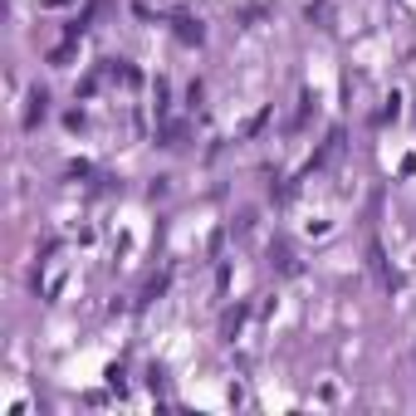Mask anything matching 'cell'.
I'll list each match as a JSON object with an SVG mask.
<instances>
[{"label": "cell", "mask_w": 416, "mask_h": 416, "mask_svg": "<svg viewBox=\"0 0 416 416\" xmlns=\"http://www.w3.org/2000/svg\"><path fill=\"white\" fill-rule=\"evenodd\" d=\"M172 25H177V39H181V44H201V39H206V25H201L196 15H177Z\"/></svg>", "instance_id": "1"}, {"label": "cell", "mask_w": 416, "mask_h": 416, "mask_svg": "<svg viewBox=\"0 0 416 416\" xmlns=\"http://www.w3.org/2000/svg\"><path fill=\"white\" fill-rule=\"evenodd\" d=\"M44 113H49V93H44V88H34V93H30V108H25V128L34 132Z\"/></svg>", "instance_id": "2"}]
</instances>
